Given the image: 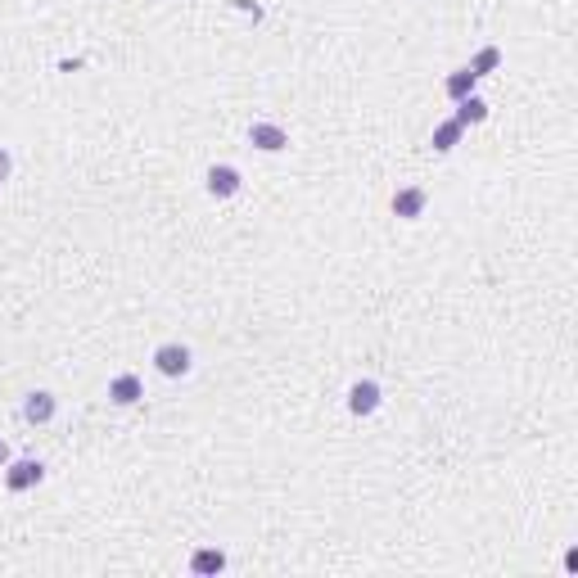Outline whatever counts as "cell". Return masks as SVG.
<instances>
[{
	"label": "cell",
	"mask_w": 578,
	"mask_h": 578,
	"mask_svg": "<svg viewBox=\"0 0 578 578\" xmlns=\"http://www.w3.org/2000/svg\"><path fill=\"white\" fill-rule=\"evenodd\" d=\"M190 366H194V353H190L185 344H158V348H154V371H158V375L181 380V375H190Z\"/></svg>",
	"instance_id": "6da1fadb"
},
{
	"label": "cell",
	"mask_w": 578,
	"mask_h": 578,
	"mask_svg": "<svg viewBox=\"0 0 578 578\" xmlns=\"http://www.w3.org/2000/svg\"><path fill=\"white\" fill-rule=\"evenodd\" d=\"M45 479V466L41 461H5V488L9 493H27V488H36Z\"/></svg>",
	"instance_id": "7a4b0ae2"
},
{
	"label": "cell",
	"mask_w": 578,
	"mask_h": 578,
	"mask_svg": "<svg viewBox=\"0 0 578 578\" xmlns=\"http://www.w3.org/2000/svg\"><path fill=\"white\" fill-rule=\"evenodd\" d=\"M204 185H208V194L213 199H231V194H240V167H231V163H213L208 172H204Z\"/></svg>",
	"instance_id": "3957f363"
},
{
	"label": "cell",
	"mask_w": 578,
	"mask_h": 578,
	"mask_svg": "<svg viewBox=\"0 0 578 578\" xmlns=\"http://www.w3.org/2000/svg\"><path fill=\"white\" fill-rule=\"evenodd\" d=\"M54 416H59V398H54V393L32 389V393L23 398V421H27V425H50Z\"/></svg>",
	"instance_id": "277c9868"
},
{
	"label": "cell",
	"mask_w": 578,
	"mask_h": 578,
	"mask_svg": "<svg viewBox=\"0 0 578 578\" xmlns=\"http://www.w3.org/2000/svg\"><path fill=\"white\" fill-rule=\"evenodd\" d=\"M249 145L262 149V154H280V149H289V136H285V127H276V122H253V127H249Z\"/></svg>",
	"instance_id": "5b68a950"
},
{
	"label": "cell",
	"mask_w": 578,
	"mask_h": 578,
	"mask_svg": "<svg viewBox=\"0 0 578 578\" xmlns=\"http://www.w3.org/2000/svg\"><path fill=\"white\" fill-rule=\"evenodd\" d=\"M140 398H145V384H140V375L122 371V375H113V380H109V403H118V407H136Z\"/></svg>",
	"instance_id": "8992f818"
},
{
	"label": "cell",
	"mask_w": 578,
	"mask_h": 578,
	"mask_svg": "<svg viewBox=\"0 0 578 578\" xmlns=\"http://www.w3.org/2000/svg\"><path fill=\"white\" fill-rule=\"evenodd\" d=\"M380 384L375 380H357L353 389H348V412L353 416H371V412H380Z\"/></svg>",
	"instance_id": "52a82bcc"
},
{
	"label": "cell",
	"mask_w": 578,
	"mask_h": 578,
	"mask_svg": "<svg viewBox=\"0 0 578 578\" xmlns=\"http://www.w3.org/2000/svg\"><path fill=\"white\" fill-rule=\"evenodd\" d=\"M425 204H430V194H425L421 185H407V190L393 194V213H398L403 222H416V217L425 213Z\"/></svg>",
	"instance_id": "ba28073f"
},
{
	"label": "cell",
	"mask_w": 578,
	"mask_h": 578,
	"mask_svg": "<svg viewBox=\"0 0 578 578\" xmlns=\"http://www.w3.org/2000/svg\"><path fill=\"white\" fill-rule=\"evenodd\" d=\"M222 570H226V556H222L217 547H199V552L190 556V574L213 578V574H222Z\"/></svg>",
	"instance_id": "9c48e42d"
},
{
	"label": "cell",
	"mask_w": 578,
	"mask_h": 578,
	"mask_svg": "<svg viewBox=\"0 0 578 578\" xmlns=\"http://www.w3.org/2000/svg\"><path fill=\"white\" fill-rule=\"evenodd\" d=\"M461 136H466V127H461L457 118H448V122H439V127H434V140H430V145H434L439 154H452V149L461 145Z\"/></svg>",
	"instance_id": "30bf717a"
},
{
	"label": "cell",
	"mask_w": 578,
	"mask_h": 578,
	"mask_svg": "<svg viewBox=\"0 0 578 578\" xmlns=\"http://www.w3.org/2000/svg\"><path fill=\"white\" fill-rule=\"evenodd\" d=\"M475 86H479V77H475L470 68H457V72H448V81H443L448 99H466V95H475Z\"/></svg>",
	"instance_id": "8fae6325"
},
{
	"label": "cell",
	"mask_w": 578,
	"mask_h": 578,
	"mask_svg": "<svg viewBox=\"0 0 578 578\" xmlns=\"http://www.w3.org/2000/svg\"><path fill=\"white\" fill-rule=\"evenodd\" d=\"M488 118V104L479 99V95H466V99H457V122L461 127H479Z\"/></svg>",
	"instance_id": "7c38bea8"
},
{
	"label": "cell",
	"mask_w": 578,
	"mask_h": 578,
	"mask_svg": "<svg viewBox=\"0 0 578 578\" xmlns=\"http://www.w3.org/2000/svg\"><path fill=\"white\" fill-rule=\"evenodd\" d=\"M497 63H502V50H497V45H484V50L470 59V72H475V77H488Z\"/></svg>",
	"instance_id": "4fadbf2b"
},
{
	"label": "cell",
	"mask_w": 578,
	"mask_h": 578,
	"mask_svg": "<svg viewBox=\"0 0 578 578\" xmlns=\"http://www.w3.org/2000/svg\"><path fill=\"white\" fill-rule=\"evenodd\" d=\"M9 172H14V158H9V149H0V181H9Z\"/></svg>",
	"instance_id": "5bb4252c"
},
{
	"label": "cell",
	"mask_w": 578,
	"mask_h": 578,
	"mask_svg": "<svg viewBox=\"0 0 578 578\" xmlns=\"http://www.w3.org/2000/svg\"><path fill=\"white\" fill-rule=\"evenodd\" d=\"M5 461H9V443L0 439V470H5Z\"/></svg>",
	"instance_id": "9a60e30c"
}]
</instances>
